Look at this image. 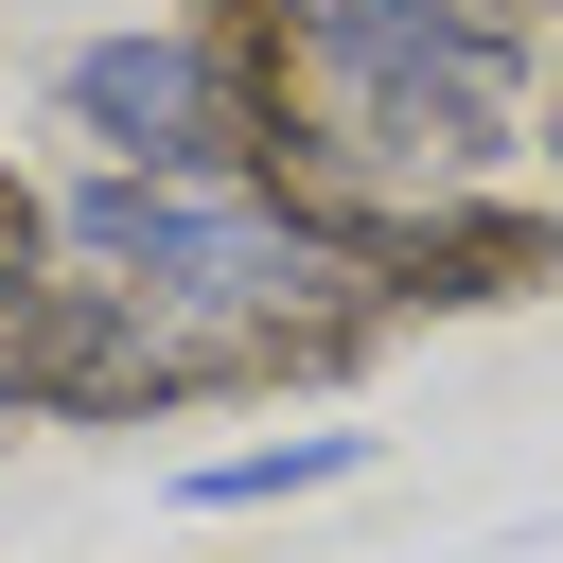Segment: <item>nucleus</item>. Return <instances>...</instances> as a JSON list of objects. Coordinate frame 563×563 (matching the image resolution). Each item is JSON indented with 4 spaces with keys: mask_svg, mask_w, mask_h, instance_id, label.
I'll list each match as a JSON object with an SVG mask.
<instances>
[{
    "mask_svg": "<svg viewBox=\"0 0 563 563\" xmlns=\"http://www.w3.org/2000/svg\"><path fill=\"white\" fill-rule=\"evenodd\" d=\"M334 475H369V422H299V440H229V457H194L176 493H194V510H264V493H334Z\"/></svg>",
    "mask_w": 563,
    "mask_h": 563,
    "instance_id": "7ed1b4c3",
    "label": "nucleus"
},
{
    "mask_svg": "<svg viewBox=\"0 0 563 563\" xmlns=\"http://www.w3.org/2000/svg\"><path fill=\"white\" fill-rule=\"evenodd\" d=\"M0 264H53V194H35L18 158H0Z\"/></svg>",
    "mask_w": 563,
    "mask_h": 563,
    "instance_id": "20e7f679",
    "label": "nucleus"
},
{
    "mask_svg": "<svg viewBox=\"0 0 563 563\" xmlns=\"http://www.w3.org/2000/svg\"><path fill=\"white\" fill-rule=\"evenodd\" d=\"M53 88H70V123L106 141V176H194V194H246V158H264V141H246V106H229V70H211L176 18H158V35H88Z\"/></svg>",
    "mask_w": 563,
    "mask_h": 563,
    "instance_id": "f03ea898",
    "label": "nucleus"
},
{
    "mask_svg": "<svg viewBox=\"0 0 563 563\" xmlns=\"http://www.w3.org/2000/svg\"><path fill=\"white\" fill-rule=\"evenodd\" d=\"M18 282H35V264H0V317H18Z\"/></svg>",
    "mask_w": 563,
    "mask_h": 563,
    "instance_id": "39448f33",
    "label": "nucleus"
},
{
    "mask_svg": "<svg viewBox=\"0 0 563 563\" xmlns=\"http://www.w3.org/2000/svg\"><path fill=\"white\" fill-rule=\"evenodd\" d=\"M0 422H176V352L123 282L88 264H35L18 317H0Z\"/></svg>",
    "mask_w": 563,
    "mask_h": 563,
    "instance_id": "f257e3e1",
    "label": "nucleus"
}]
</instances>
